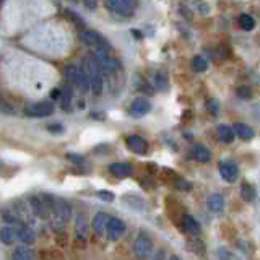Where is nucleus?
<instances>
[{"mask_svg": "<svg viewBox=\"0 0 260 260\" xmlns=\"http://www.w3.org/2000/svg\"><path fill=\"white\" fill-rule=\"evenodd\" d=\"M125 143H127V148H129L132 153H135V155H145L148 151V142L140 135L127 137Z\"/></svg>", "mask_w": 260, "mask_h": 260, "instance_id": "nucleus-10", "label": "nucleus"}, {"mask_svg": "<svg viewBox=\"0 0 260 260\" xmlns=\"http://www.w3.org/2000/svg\"><path fill=\"white\" fill-rule=\"evenodd\" d=\"M83 68L85 72H87L88 75V80H89V89L93 91V94H96L99 96L101 93H103L104 89V80H103V70H101L99 63L96 62L93 56L89 57H85L83 59Z\"/></svg>", "mask_w": 260, "mask_h": 260, "instance_id": "nucleus-1", "label": "nucleus"}, {"mask_svg": "<svg viewBox=\"0 0 260 260\" xmlns=\"http://www.w3.org/2000/svg\"><path fill=\"white\" fill-rule=\"evenodd\" d=\"M72 218V206L67 200L56 197L54 200V216L51 220V228L54 231H60Z\"/></svg>", "mask_w": 260, "mask_h": 260, "instance_id": "nucleus-2", "label": "nucleus"}, {"mask_svg": "<svg viewBox=\"0 0 260 260\" xmlns=\"http://www.w3.org/2000/svg\"><path fill=\"white\" fill-rule=\"evenodd\" d=\"M68 2H72V3H75V2H78V0H68Z\"/></svg>", "mask_w": 260, "mask_h": 260, "instance_id": "nucleus-39", "label": "nucleus"}, {"mask_svg": "<svg viewBox=\"0 0 260 260\" xmlns=\"http://www.w3.org/2000/svg\"><path fill=\"white\" fill-rule=\"evenodd\" d=\"M65 78L72 85H75L77 88L83 89V91H89V80L88 75L85 72L83 67H77V65H67L65 67Z\"/></svg>", "mask_w": 260, "mask_h": 260, "instance_id": "nucleus-4", "label": "nucleus"}, {"mask_svg": "<svg viewBox=\"0 0 260 260\" xmlns=\"http://www.w3.org/2000/svg\"><path fill=\"white\" fill-rule=\"evenodd\" d=\"M241 197L246 202H252L257 197V189L251 184H244L242 189H241Z\"/></svg>", "mask_w": 260, "mask_h": 260, "instance_id": "nucleus-27", "label": "nucleus"}, {"mask_svg": "<svg viewBox=\"0 0 260 260\" xmlns=\"http://www.w3.org/2000/svg\"><path fill=\"white\" fill-rule=\"evenodd\" d=\"M0 2H2V3H3V2H5V0H0Z\"/></svg>", "mask_w": 260, "mask_h": 260, "instance_id": "nucleus-40", "label": "nucleus"}, {"mask_svg": "<svg viewBox=\"0 0 260 260\" xmlns=\"http://www.w3.org/2000/svg\"><path fill=\"white\" fill-rule=\"evenodd\" d=\"M88 223L85 215H77V223H75V237L77 241L87 242L88 241Z\"/></svg>", "mask_w": 260, "mask_h": 260, "instance_id": "nucleus-17", "label": "nucleus"}, {"mask_svg": "<svg viewBox=\"0 0 260 260\" xmlns=\"http://www.w3.org/2000/svg\"><path fill=\"white\" fill-rule=\"evenodd\" d=\"M225 205H226V202H225V197H223L221 194L210 195L208 208L213 211V213H223V211H225Z\"/></svg>", "mask_w": 260, "mask_h": 260, "instance_id": "nucleus-20", "label": "nucleus"}, {"mask_svg": "<svg viewBox=\"0 0 260 260\" xmlns=\"http://www.w3.org/2000/svg\"><path fill=\"white\" fill-rule=\"evenodd\" d=\"M132 251H134L135 257L139 259H145L153 252V242L148 237L145 232H140L139 237L134 241V246H132Z\"/></svg>", "mask_w": 260, "mask_h": 260, "instance_id": "nucleus-7", "label": "nucleus"}, {"mask_svg": "<svg viewBox=\"0 0 260 260\" xmlns=\"http://www.w3.org/2000/svg\"><path fill=\"white\" fill-rule=\"evenodd\" d=\"M15 230H17V234H18V241H21L23 244H33L36 241V232L31 230L28 225H25L23 221L17 223V225H13Z\"/></svg>", "mask_w": 260, "mask_h": 260, "instance_id": "nucleus-13", "label": "nucleus"}, {"mask_svg": "<svg viewBox=\"0 0 260 260\" xmlns=\"http://www.w3.org/2000/svg\"><path fill=\"white\" fill-rule=\"evenodd\" d=\"M216 134H218V139L223 143H232V142H234V137H236L234 129H232V127H230V125H225V124L218 125V129H216Z\"/></svg>", "mask_w": 260, "mask_h": 260, "instance_id": "nucleus-19", "label": "nucleus"}, {"mask_svg": "<svg viewBox=\"0 0 260 260\" xmlns=\"http://www.w3.org/2000/svg\"><path fill=\"white\" fill-rule=\"evenodd\" d=\"M65 13H67V17L70 18L75 25H78V26H85V21H83L80 17H78V15H77L75 12H72V10H65Z\"/></svg>", "mask_w": 260, "mask_h": 260, "instance_id": "nucleus-33", "label": "nucleus"}, {"mask_svg": "<svg viewBox=\"0 0 260 260\" xmlns=\"http://www.w3.org/2000/svg\"><path fill=\"white\" fill-rule=\"evenodd\" d=\"M192 155H194V158H195V160H197L199 163H210V161H211V151H210L206 146L200 145V143L194 145V148H192Z\"/></svg>", "mask_w": 260, "mask_h": 260, "instance_id": "nucleus-18", "label": "nucleus"}, {"mask_svg": "<svg viewBox=\"0 0 260 260\" xmlns=\"http://www.w3.org/2000/svg\"><path fill=\"white\" fill-rule=\"evenodd\" d=\"M111 221V216L108 213H96L93 218V230L98 236H104V232H108V225Z\"/></svg>", "mask_w": 260, "mask_h": 260, "instance_id": "nucleus-15", "label": "nucleus"}, {"mask_svg": "<svg viewBox=\"0 0 260 260\" xmlns=\"http://www.w3.org/2000/svg\"><path fill=\"white\" fill-rule=\"evenodd\" d=\"M151 85L155 87L156 89H160V91H164V89H168L169 87V77L166 70H163V68H156V70H151Z\"/></svg>", "mask_w": 260, "mask_h": 260, "instance_id": "nucleus-12", "label": "nucleus"}, {"mask_svg": "<svg viewBox=\"0 0 260 260\" xmlns=\"http://www.w3.org/2000/svg\"><path fill=\"white\" fill-rule=\"evenodd\" d=\"M109 171L113 173L116 177L125 179L134 174V166L129 163H113V164H109Z\"/></svg>", "mask_w": 260, "mask_h": 260, "instance_id": "nucleus-16", "label": "nucleus"}, {"mask_svg": "<svg viewBox=\"0 0 260 260\" xmlns=\"http://www.w3.org/2000/svg\"><path fill=\"white\" fill-rule=\"evenodd\" d=\"M151 111V104L150 101H148L146 98H135L134 101H132L130 104V116H134V117H143V116H146L148 113Z\"/></svg>", "mask_w": 260, "mask_h": 260, "instance_id": "nucleus-9", "label": "nucleus"}, {"mask_svg": "<svg viewBox=\"0 0 260 260\" xmlns=\"http://www.w3.org/2000/svg\"><path fill=\"white\" fill-rule=\"evenodd\" d=\"M80 39L83 41L85 46H88L89 49H93L94 52H104V54H109L111 52L109 41L106 39L103 34H99L98 31L85 29L80 34Z\"/></svg>", "mask_w": 260, "mask_h": 260, "instance_id": "nucleus-3", "label": "nucleus"}, {"mask_svg": "<svg viewBox=\"0 0 260 260\" xmlns=\"http://www.w3.org/2000/svg\"><path fill=\"white\" fill-rule=\"evenodd\" d=\"M239 26L244 31H252L254 28H256V21H254V18L251 17V15L242 13L239 17Z\"/></svg>", "mask_w": 260, "mask_h": 260, "instance_id": "nucleus-28", "label": "nucleus"}, {"mask_svg": "<svg viewBox=\"0 0 260 260\" xmlns=\"http://www.w3.org/2000/svg\"><path fill=\"white\" fill-rule=\"evenodd\" d=\"M122 202H124L125 205H129V208H132L134 211H145L146 210V202L143 197L137 194H125L124 197H122Z\"/></svg>", "mask_w": 260, "mask_h": 260, "instance_id": "nucleus-14", "label": "nucleus"}, {"mask_svg": "<svg viewBox=\"0 0 260 260\" xmlns=\"http://www.w3.org/2000/svg\"><path fill=\"white\" fill-rule=\"evenodd\" d=\"M2 111H3L5 114H13V113H15V109H13V108H12V106H10V104H7V103H5V101L2 103Z\"/></svg>", "mask_w": 260, "mask_h": 260, "instance_id": "nucleus-38", "label": "nucleus"}, {"mask_svg": "<svg viewBox=\"0 0 260 260\" xmlns=\"http://www.w3.org/2000/svg\"><path fill=\"white\" fill-rule=\"evenodd\" d=\"M56 106L51 101H41V103H33L25 108V116L28 117H49L54 114Z\"/></svg>", "mask_w": 260, "mask_h": 260, "instance_id": "nucleus-6", "label": "nucleus"}, {"mask_svg": "<svg viewBox=\"0 0 260 260\" xmlns=\"http://www.w3.org/2000/svg\"><path fill=\"white\" fill-rule=\"evenodd\" d=\"M72 89L70 87H63L62 88V93H60V104H62V109L65 111H70L72 109Z\"/></svg>", "mask_w": 260, "mask_h": 260, "instance_id": "nucleus-25", "label": "nucleus"}, {"mask_svg": "<svg viewBox=\"0 0 260 260\" xmlns=\"http://www.w3.org/2000/svg\"><path fill=\"white\" fill-rule=\"evenodd\" d=\"M125 232V223L120 218H111L108 225V236L111 241H119Z\"/></svg>", "mask_w": 260, "mask_h": 260, "instance_id": "nucleus-11", "label": "nucleus"}, {"mask_svg": "<svg viewBox=\"0 0 260 260\" xmlns=\"http://www.w3.org/2000/svg\"><path fill=\"white\" fill-rule=\"evenodd\" d=\"M216 257L218 259H226V260H231V259H234V254H232L230 249H226V247H220L218 251H216Z\"/></svg>", "mask_w": 260, "mask_h": 260, "instance_id": "nucleus-30", "label": "nucleus"}, {"mask_svg": "<svg viewBox=\"0 0 260 260\" xmlns=\"http://www.w3.org/2000/svg\"><path fill=\"white\" fill-rule=\"evenodd\" d=\"M106 7L116 15L122 17H134L137 8V0H106Z\"/></svg>", "mask_w": 260, "mask_h": 260, "instance_id": "nucleus-5", "label": "nucleus"}, {"mask_svg": "<svg viewBox=\"0 0 260 260\" xmlns=\"http://www.w3.org/2000/svg\"><path fill=\"white\" fill-rule=\"evenodd\" d=\"M28 246H29V244H23V246H20V247L15 249L13 259H17V260H33L36 257V254L31 251Z\"/></svg>", "mask_w": 260, "mask_h": 260, "instance_id": "nucleus-24", "label": "nucleus"}, {"mask_svg": "<svg viewBox=\"0 0 260 260\" xmlns=\"http://www.w3.org/2000/svg\"><path fill=\"white\" fill-rule=\"evenodd\" d=\"M232 129H234L236 135L239 137L241 140H251V139H254V135H256V132H254L252 127L242 124V122H236V124L232 125Z\"/></svg>", "mask_w": 260, "mask_h": 260, "instance_id": "nucleus-21", "label": "nucleus"}, {"mask_svg": "<svg viewBox=\"0 0 260 260\" xmlns=\"http://www.w3.org/2000/svg\"><path fill=\"white\" fill-rule=\"evenodd\" d=\"M67 160L73 163V164H83L85 160H83V156L82 155H77V153H68L67 155Z\"/></svg>", "mask_w": 260, "mask_h": 260, "instance_id": "nucleus-34", "label": "nucleus"}, {"mask_svg": "<svg viewBox=\"0 0 260 260\" xmlns=\"http://www.w3.org/2000/svg\"><path fill=\"white\" fill-rule=\"evenodd\" d=\"M182 225L185 228V231L189 232V234H194V236H197L200 234V231H202V226H200V223L194 218V216H190V215H185L184 218H182Z\"/></svg>", "mask_w": 260, "mask_h": 260, "instance_id": "nucleus-23", "label": "nucleus"}, {"mask_svg": "<svg viewBox=\"0 0 260 260\" xmlns=\"http://www.w3.org/2000/svg\"><path fill=\"white\" fill-rule=\"evenodd\" d=\"M237 96L242 98V99L252 98V89L249 87H239V88H237Z\"/></svg>", "mask_w": 260, "mask_h": 260, "instance_id": "nucleus-32", "label": "nucleus"}, {"mask_svg": "<svg viewBox=\"0 0 260 260\" xmlns=\"http://www.w3.org/2000/svg\"><path fill=\"white\" fill-rule=\"evenodd\" d=\"M206 109L211 111L213 114H216L220 111V104H218V101L216 99H210V101H206Z\"/></svg>", "mask_w": 260, "mask_h": 260, "instance_id": "nucleus-35", "label": "nucleus"}, {"mask_svg": "<svg viewBox=\"0 0 260 260\" xmlns=\"http://www.w3.org/2000/svg\"><path fill=\"white\" fill-rule=\"evenodd\" d=\"M192 2V7H195V10H197L199 13L202 15H206L210 12V5L205 2V0H190Z\"/></svg>", "mask_w": 260, "mask_h": 260, "instance_id": "nucleus-29", "label": "nucleus"}, {"mask_svg": "<svg viewBox=\"0 0 260 260\" xmlns=\"http://www.w3.org/2000/svg\"><path fill=\"white\" fill-rule=\"evenodd\" d=\"M83 3H85V7H87V8L93 10V8H96L98 0H83Z\"/></svg>", "mask_w": 260, "mask_h": 260, "instance_id": "nucleus-37", "label": "nucleus"}, {"mask_svg": "<svg viewBox=\"0 0 260 260\" xmlns=\"http://www.w3.org/2000/svg\"><path fill=\"white\" fill-rule=\"evenodd\" d=\"M47 130H49L51 134H62L63 127L60 124H51V125H47Z\"/></svg>", "mask_w": 260, "mask_h": 260, "instance_id": "nucleus-36", "label": "nucleus"}, {"mask_svg": "<svg viewBox=\"0 0 260 260\" xmlns=\"http://www.w3.org/2000/svg\"><path fill=\"white\" fill-rule=\"evenodd\" d=\"M218 171L223 180H226V182H230V184L236 182L237 177H239V166H237L234 161H220Z\"/></svg>", "mask_w": 260, "mask_h": 260, "instance_id": "nucleus-8", "label": "nucleus"}, {"mask_svg": "<svg viewBox=\"0 0 260 260\" xmlns=\"http://www.w3.org/2000/svg\"><path fill=\"white\" fill-rule=\"evenodd\" d=\"M0 239H2L3 244H7V246H12V244L18 239V234H17V230H15V226H3L2 230H0Z\"/></svg>", "mask_w": 260, "mask_h": 260, "instance_id": "nucleus-22", "label": "nucleus"}, {"mask_svg": "<svg viewBox=\"0 0 260 260\" xmlns=\"http://www.w3.org/2000/svg\"><path fill=\"white\" fill-rule=\"evenodd\" d=\"M96 195H98V199L103 200V202H113L114 197H116V195L111 192V190H98Z\"/></svg>", "mask_w": 260, "mask_h": 260, "instance_id": "nucleus-31", "label": "nucleus"}, {"mask_svg": "<svg viewBox=\"0 0 260 260\" xmlns=\"http://www.w3.org/2000/svg\"><path fill=\"white\" fill-rule=\"evenodd\" d=\"M190 65H192V70L197 72V73H203V72L208 70V62H206L203 57H200V56L194 57L192 62H190Z\"/></svg>", "mask_w": 260, "mask_h": 260, "instance_id": "nucleus-26", "label": "nucleus"}]
</instances>
